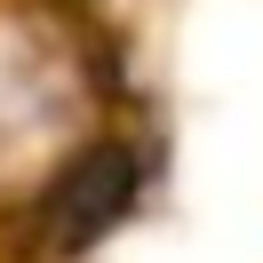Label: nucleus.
<instances>
[{
    "label": "nucleus",
    "instance_id": "nucleus-1",
    "mask_svg": "<svg viewBox=\"0 0 263 263\" xmlns=\"http://www.w3.org/2000/svg\"><path fill=\"white\" fill-rule=\"evenodd\" d=\"M136 192H144V152L136 144H120V136L80 144L48 176V192H40V208H32V247L40 255H80V247H96L104 231L136 208Z\"/></svg>",
    "mask_w": 263,
    "mask_h": 263
}]
</instances>
